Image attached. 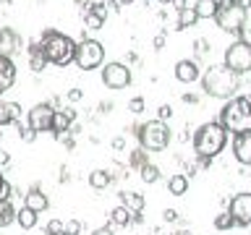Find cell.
<instances>
[{"label":"cell","instance_id":"1","mask_svg":"<svg viewBox=\"0 0 251 235\" xmlns=\"http://www.w3.org/2000/svg\"><path fill=\"white\" fill-rule=\"evenodd\" d=\"M217 123L233 136L251 131V97H230L220 110Z\"/></svg>","mask_w":251,"mask_h":235},{"label":"cell","instance_id":"2","mask_svg":"<svg viewBox=\"0 0 251 235\" xmlns=\"http://www.w3.org/2000/svg\"><path fill=\"white\" fill-rule=\"evenodd\" d=\"M39 47H42V55L47 63L52 66H68L74 63V52H76V42L71 39L68 34L63 31H55V29H47L42 39H39Z\"/></svg>","mask_w":251,"mask_h":235},{"label":"cell","instance_id":"3","mask_svg":"<svg viewBox=\"0 0 251 235\" xmlns=\"http://www.w3.org/2000/svg\"><path fill=\"white\" fill-rule=\"evenodd\" d=\"M199 78H201L204 94H209V97H215V99H230V97H235V89H238V76H235L230 68L212 66V68L204 70Z\"/></svg>","mask_w":251,"mask_h":235},{"label":"cell","instance_id":"4","mask_svg":"<svg viewBox=\"0 0 251 235\" xmlns=\"http://www.w3.org/2000/svg\"><path fill=\"white\" fill-rule=\"evenodd\" d=\"M225 144H227V131L217 120L201 123L199 128H196V133H194V152H196V157H209V160H215V157L225 149Z\"/></svg>","mask_w":251,"mask_h":235},{"label":"cell","instance_id":"5","mask_svg":"<svg viewBox=\"0 0 251 235\" xmlns=\"http://www.w3.org/2000/svg\"><path fill=\"white\" fill-rule=\"evenodd\" d=\"M133 128H136L133 133H136V139H139L144 152H162L170 144V128L162 120H147L141 125H133Z\"/></svg>","mask_w":251,"mask_h":235},{"label":"cell","instance_id":"6","mask_svg":"<svg viewBox=\"0 0 251 235\" xmlns=\"http://www.w3.org/2000/svg\"><path fill=\"white\" fill-rule=\"evenodd\" d=\"M215 21H217V26L223 31L238 34V31L246 26V11L238 5V0H217Z\"/></svg>","mask_w":251,"mask_h":235},{"label":"cell","instance_id":"7","mask_svg":"<svg viewBox=\"0 0 251 235\" xmlns=\"http://www.w3.org/2000/svg\"><path fill=\"white\" fill-rule=\"evenodd\" d=\"M105 60V45L97 42V39H81L76 45V52H74V63L81 70H94L102 66Z\"/></svg>","mask_w":251,"mask_h":235},{"label":"cell","instance_id":"8","mask_svg":"<svg viewBox=\"0 0 251 235\" xmlns=\"http://www.w3.org/2000/svg\"><path fill=\"white\" fill-rule=\"evenodd\" d=\"M225 68H230L235 76H243L251 70V45L241 42V39H235V42L225 50Z\"/></svg>","mask_w":251,"mask_h":235},{"label":"cell","instance_id":"9","mask_svg":"<svg viewBox=\"0 0 251 235\" xmlns=\"http://www.w3.org/2000/svg\"><path fill=\"white\" fill-rule=\"evenodd\" d=\"M52 118H55V107L50 102H39V105H34L29 110L26 125L34 133H47V131H52Z\"/></svg>","mask_w":251,"mask_h":235},{"label":"cell","instance_id":"10","mask_svg":"<svg viewBox=\"0 0 251 235\" xmlns=\"http://www.w3.org/2000/svg\"><path fill=\"white\" fill-rule=\"evenodd\" d=\"M102 84L107 89H126L131 84V68L126 63H107L102 68Z\"/></svg>","mask_w":251,"mask_h":235},{"label":"cell","instance_id":"11","mask_svg":"<svg viewBox=\"0 0 251 235\" xmlns=\"http://www.w3.org/2000/svg\"><path fill=\"white\" fill-rule=\"evenodd\" d=\"M227 214L238 227H251V193H235L227 207Z\"/></svg>","mask_w":251,"mask_h":235},{"label":"cell","instance_id":"12","mask_svg":"<svg viewBox=\"0 0 251 235\" xmlns=\"http://www.w3.org/2000/svg\"><path fill=\"white\" fill-rule=\"evenodd\" d=\"M21 50H24V39H21L19 31L11 29V26L0 29V58H11L13 60V55L21 52Z\"/></svg>","mask_w":251,"mask_h":235},{"label":"cell","instance_id":"13","mask_svg":"<svg viewBox=\"0 0 251 235\" xmlns=\"http://www.w3.org/2000/svg\"><path fill=\"white\" fill-rule=\"evenodd\" d=\"M76 120V110L74 107H63V110H55V118H52V136L63 139V133L71 131V125Z\"/></svg>","mask_w":251,"mask_h":235},{"label":"cell","instance_id":"14","mask_svg":"<svg viewBox=\"0 0 251 235\" xmlns=\"http://www.w3.org/2000/svg\"><path fill=\"white\" fill-rule=\"evenodd\" d=\"M233 154L241 164H249L251 167V131L238 133V136L233 139Z\"/></svg>","mask_w":251,"mask_h":235},{"label":"cell","instance_id":"15","mask_svg":"<svg viewBox=\"0 0 251 235\" xmlns=\"http://www.w3.org/2000/svg\"><path fill=\"white\" fill-rule=\"evenodd\" d=\"M105 21H107V8L102 5V3H92L89 8H86V13H84V24H86V29L97 31V29L105 26Z\"/></svg>","mask_w":251,"mask_h":235},{"label":"cell","instance_id":"16","mask_svg":"<svg viewBox=\"0 0 251 235\" xmlns=\"http://www.w3.org/2000/svg\"><path fill=\"white\" fill-rule=\"evenodd\" d=\"M199 76H201V68H199V63H196V60H178L176 63V78H178V81L191 84Z\"/></svg>","mask_w":251,"mask_h":235},{"label":"cell","instance_id":"17","mask_svg":"<svg viewBox=\"0 0 251 235\" xmlns=\"http://www.w3.org/2000/svg\"><path fill=\"white\" fill-rule=\"evenodd\" d=\"M16 84V63L11 58H0V94H5Z\"/></svg>","mask_w":251,"mask_h":235},{"label":"cell","instance_id":"18","mask_svg":"<svg viewBox=\"0 0 251 235\" xmlns=\"http://www.w3.org/2000/svg\"><path fill=\"white\" fill-rule=\"evenodd\" d=\"M24 207L26 209H31V212H37V214H42V212L50 207V199L39 191V188H31V191L24 196Z\"/></svg>","mask_w":251,"mask_h":235},{"label":"cell","instance_id":"19","mask_svg":"<svg viewBox=\"0 0 251 235\" xmlns=\"http://www.w3.org/2000/svg\"><path fill=\"white\" fill-rule=\"evenodd\" d=\"M21 118V105L19 102H3L0 99V128L8 123H19Z\"/></svg>","mask_w":251,"mask_h":235},{"label":"cell","instance_id":"20","mask_svg":"<svg viewBox=\"0 0 251 235\" xmlns=\"http://www.w3.org/2000/svg\"><path fill=\"white\" fill-rule=\"evenodd\" d=\"M118 196H121V204L131 212V214H141V209H144V196H141V193L123 191V193H118Z\"/></svg>","mask_w":251,"mask_h":235},{"label":"cell","instance_id":"21","mask_svg":"<svg viewBox=\"0 0 251 235\" xmlns=\"http://www.w3.org/2000/svg\"><path fill=\"white\" fill-rule=\"evenodd\" d=\"M29 68L34 70V73H39V70H45L47 66V60H45V55H42V47H39V42H31L29 47Z\"/></svg>","mask_w":251,"mask_h":235},{"label":"cell","instance_id":"22","mask_svg":"<svg viewBox=\"0 0 251 235\" xmlns=\"http://www.w3.org/2000/svg\"><path fill=\"white\" fill-rule=\"evenodd\" d=\"M188 191V178L183 172H176V175L168 178V193L170 196H183Z\"/></svg>","mask_w":251,"mask_h":235},{"label":"cell","instance_id":"23","mask_svg":"<svg viewBox=\"0 0 251 235\" xmlns=\"http://www.w3.org/2000/svg\"><path fill=\"white\" fill-rule=\"evenodd\" d=\"M199 21V16H196V11H194V5L191 8H180L178 11V21H176V29H188V26H194V24Z\"/></svg>","mask_w":251,"mask_h":235},{"label":"cell","instance_id":"24","mask_svg":"<svg viewBox=\"0 0 251 235\" xmlns=\"http://www.w3.org/2000/svg\"><path fill=\"white\" fill-rule=\"evenodd\" d=\"M194 11H196V16H199V19H215V13H217V0H196Z\"/></svg>","mask_w":251,"mask_h":235},{"label":"cell","instance_id":"25","mask_svg":"<svg viewBox=\"0 0 251 235\" xmlns=\"http://www.w3.org/2000/svg\"><path fill=\"white\" fill-rule=\"evenodd\" d=\"M110 180H113V175H110L107 170H92L89 186L94 188V191H102V188H107V186H110Z\"/></svg>","mask_w":251,"mask_h":235},{"label":"cell","instance_id":"26","mask_svg":"<svg viewBox=\"0 0 251 235\" xmlns=\"http://www.w3.org/2000/svg\"><path fill=\"white\" fill-rule=\"evenodd\" d=\"M16 222H19L24 230H31V227H37V212L21 207L19 212H16Z\"/></svg>","mask_w":251,"mask_h":235},{"label":"cell","instance_id":"27","mask_svg":"<svg viewBox=\"0 0 251 235\" xmlns=\"http://www.w3.org/2000/svg\"><path fill=\"white\" fill-rule=\"evenodd\" d=\"M131 219H133V214H131V212L126 209V207H123V204H121V207H115L113 212H110V222H113V225H118V227H126V225H131Z\"/></svg>","mask_w":251,"mask_h":235},{"label":"cell","instance_id":"28","mask_svg":"<svg viewBox=\"0 0 251 235\" xmlns=\"http://www.w3.org/2000/svg\"><path fill=\"white\" fill-rule=\"evenodd\" d=\"M16 222V209L11 201H0V227H8Z\"/></svg>","mask_w":251,"mask_h":235},{"label":"cell","instance_id":"29","mask_svg":"<svg viewBox=\"0 0 251 235\" xmlns=\"http://www.w3.org/2000/svg\"><path fill=\"white\" fill-rule=\"evenodd\" d=\"M139 172H141V180H144V183H157V180H160V167L152 162H147Z\"/></svg>","mask_w":251,"mask_h":235},{"label":"cell","instance_id":"30","mask_svg":"<svg viewBox=\"0 0 251 235\" xmlns=\"http://www.w3.org/2000/svg\"><path fill=\"white\" fill-rule=\"evenodd\" d=\"M128 162H131V167H136V170H141L144 164L149 162V152H144V149H133L131 152V157H128Z\"/></svg>","mask_w":251,"mask_h":235},{"label":"cell","instance_id":"31","mask_svg":"<svg viewBox=\"0 0 251 235\" xmlns=\"http://www.w3.org/2000/svg\"><path fill=\"white\" fill-rule=\"evenodd\" d=\"M215 227L217 230H230V227H235V222H233V217L227 214V212H223V214L215 217Z\"/></svg>","mask_w":251,"mask_h":235},{"label":"cell","instance_id":"32","mask_svg":"<svg viewBox=\"0 0 251 235\" xmlns=\"http://www.w3.org/2000/svg\"><path fill=\"white\" fill-rule=\"evenodd\" d=\"M63 230H66L63 219H50V222H47V227H45V233H47V235H60Z\"/></svg>","mask_w":251,"mask_h":235},{"label":"cell","instance_id":"33","mask_svg":"<svg viewBox=\"0 0 251 235\" xmlns=\"http://www.w3.org/2000/svg\"><path fill=\"white\" fill-rule=\"evenodd\" d=\"M19 139L24 141V144H31V141L37 139V133L29 128V125H19Z\"/></svg>","mask_w":251,"mask_h":235},{"label":"cell","instance_id":"34","mask_svg":"<svg viewBox=\"0 0 251 235\" xmlns=\"http://www.w3.org/2000/svg\"><path fill=\"white\" fill-rule=\"evenodd\" d=\"M144 105H147V102L141 99V97H133V99L128 102V110H131L133 115H139V113H144Z\"/></svg>","mask_w":251,"mask_h":235},{"label":"cell","instance_id":"35","mask_svg":"<svg viewBox=\"0 0 251 235\" xmlns=\"http://www.w3.org/2000/svg\"><path fill=\"white\" fill-rule=\"evenodd\" d=\"M170 115H173V107L170 105H162L160 110H157V120H162V123L170 120Z\"/></svg>","mask_w":251,"mask_h":235},{"label":"cell","instance_id":"36","mask_svg":"<svg viewBox=\"0 0 251 235\" xmlns=\"http://www.w3.org/2000/svg\"><path fill=\"white\" fill-rule=\"evenodd\" d=\"M66 233H71V235H78V233H81V222H78V219H71V222L66 225Z\"/></svg>","mask_w":251,"mask_h":235},{"label":"cell","instance_id":"37","mask_svg":"<svg viewBox=\"0 0 251 235\" xmlns=\"http://www.w3.org/2000/svg\"><path fill=\"white\" fill-rule=\"evenodd\" d=\"M238 39H241V42H246V45H251V29L243 26V29L238 31Z\"/></svg>","mask_w":251,"mask_h":235},{"label":"cell","instance_id":"38","mask_svg":"<svg viewBox=\"0 0 251 235\" xmlns=\"http://www.w3.org/2000/svg\"><path fill=\"white\" fill-rule=\"evenodd\" d=\"M165 222H176V219H178V212L176 209H165Z\"/></svg>","mask_w":251,"mask_h":235},{"label":"cell","instance_id":"39","mask_svg":"<svg viewBox=\"0 0 251 235\" xmlns=\"http://www.w3.org/2000/svg\"><path fill=\"white\" fill-rule=\"evenodd\" d=\"M81 97H84V92H81V89H71V92H68V99H71V102H78Z\"/></svg>","mask_w":251,"mask_h":235},{"label":"cell","instance_id":"40","mask_svg":"<svg viewBox=\"0 0 251 235\" xmlns=\"http://www.w3.org/2000/svg\"><path fill=\"white\" fill-rule=\"evenodd\" d=\"M162 45H165V37L157 34V37H154V50H162Z\"/></svg>","mask_w":251,"mask_h":235},{"label":"cell","instance_id":"41","mask_svg":"<svg viewBox=\"0 0 251 235\" xmlns=\"http://www.w3.org/2000/svg\"><path fill=\"white\" fill-rule=\"evenodd\" d=\"M92 235H113V230H110V227H97Z\"/></svg>","mask_w":251,"mask_h":235},{"label":"cell","instance_id":"42","mask_svg":"<svg viewBox=\"0 0 251 235\" xmlns=\"http://www.w3.org/2000/svg\"><path fill=\"white\" fill-rule=\"evenodd\" d=\"M183 102H191V105H196V102H199V97H196V94H183Z\"/></svg>","mask_w":251,"mask_h":235},{"label":"cell","instance_id":"43","mask_svg":"<svg viewBox=\"0 0 251 235\" xmlns=\"http://www.w3.org/2000/svg\"><path fill=\"white\" fill-rule=\"evenodd\" d=\"M113 146H115V149H123V146H126V139H123V136H118V139L113 141Z\"/></svg>","mask_w":251,"mask_h":235},{"label":"cell","instance_id":"44","mask_svg":"<svg viewBox=\"0 0 251 235\" xmlns=\"http://www.w3.org/2000/svg\"><path fill=\"white\" fill-rule=\"evenodd\" d=\"M209 164H212L209 157H199V167H209Z\"/></svg>","mask_w":251,"mask_h":235},{"label":"cell","instance_id":"45","mask_svg":"<svg viewBox=\"0 0 251 235\" xmlns=\"http://www.w3.org/2000/svg\"><path fill=\"white\" fill-rule=\"evenodd\" d=\"M8 162H11V154H8V152H0V164H8Z\"/></svg>","mask_w":251,"mask_h":235},{"label":"cell","instance_id":"46","mask_svg":"<svg viewBox=\"0 0 251 235\" xmlns=\"http://www.w3.org/2000/svg\"><path fill=\"white\" fill-rule=\"evenodd\" d=\"M238 5L243 8V11H249V8H251V0H238Z\"/></svg>","mask_w":251,"mask_h":235},{"label":"cell","instance_id":"47","mask_svg":"<svg viewBox=\"0 0 251 235\" xmlns=\"http://www.w3.org/2000/svg\"><path fill=\"white\" fill-rule=\"evenodd\" d=\"M133 0H115V5H131Z\"/></svg>","mask_w":251,"mask_h":235},{"label":"cell","instance_id":"48","mask_svg":"<svg viewBox=\"0 0 251 235\" xmlns=\"http://www.w3.org/2000/svg\"><path fill=\"white\" fill-rule=\"evenodd\" d=\"M173 3L178 5V11H180V8H186V0H173Z\"/></svg>","mask_w":251,"mask_h":235},{"label":"cell","instance_id":"49","mask_svg":"<svg viewBox=\"0 0 251 235\" xmlns=\"http://www.w3.org/2000/svg\"><path fill=\"white\" fill-rule=\"evenodd\" d=\"M157 3H162V5H168V3H173V0H157Z\"/></svg>","mask_w":251,"mask_h":235},{"label":"cell","instance_id":"50","mask_svg":"<svg viewBox=\"0 0 251 235\" xmlns=\"http://www.w3.org/2000/svg\"><path fill=\"white\" fill-rule=\"evenodd\" d=\"M5 183V178H3V172H0V186H3Z\"/></svg>","mask_w":251,"mask_h":235},{"label":"cell","instance_id":"51","mask_svg":"<svg viewBox=\"0 0 251 235\" xmlns=\"http://www.w3.org/2000/svg\"><path fill=\"white\" fill-rule=\"evenodd\" d=\"M60 235H71V233H66V230H63V233H60Z\"/></svg>","mask_w":251,"mask_h":235},{"label":"cell","instance_id":"52","mask_svg":"<svg viewBox=\"0 0 251 235\" xmlns=\"http://www.w3.org/2000/svg\"><path fill=\"white\" fill-rule=\"evenodd\" d=\"M0 139H3V131H0Z\"/></svg>","mask_w":251,"mask_h":235},{"label":"cell","instance_id":"53","mask_svg":"<svg viewBox=\"0 0 251 235\" xmlns=\"http://www.w3.org/2000/svg\"><path fill=\"white\" fill-rule=\"evenodd\" d=\"M76 3H81V0H76Z\"/></svg>","mask_w":251,"mask_h":235}]
</instances>
